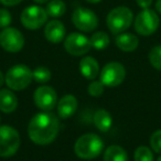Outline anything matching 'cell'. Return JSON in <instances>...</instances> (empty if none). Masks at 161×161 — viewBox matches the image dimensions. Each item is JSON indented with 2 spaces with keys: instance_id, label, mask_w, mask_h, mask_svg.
<instances>
[{
  "instance_id": "cell-1",
  "label": "cell",
  "mask_w": 161,
  "mask_h": 161,
  "mask_svg": "<svg viewBox=\"0 0 161 161\" xmlns=\"http://www.w3.org/2000/svg\"><path fill=\"white\" fill-rule=\"evenodd\" d=\"M60 130V120L52 113L44 112L34 115L28 126V134L34 143L50 145L55 140Z\"/></svg>"
},
{
  "instance_id": "cell-25",
  "label": "cell",
  "mask_w": 161,
  "mask_h": 161,
  "mask_svg": "<svg viewBox=\"0 0 161 161\" xmlns=\"http://www.w3.org/2000/svg\"><path fill=\"white\" fill-rule=\"evenodd\" d=\"M104 90H105V85L102 83L101 80H93L92 83L88 85V94L93 97H98L101 96L104 93Z\"/></svg>"
},
{
  "instance_id": "cell-21",
  "label": "cell",
  "mask_w": 161,
  "mask_h": 161,
  "mask_svg": "<svg viewBox=\"0 0 161 161\" xmlns=\"http://www.w3.org/2000/svg\"><path fill=\"white\" fill-rule=\"evenodd\" d=\"M91 45L95 50H104L109 45V36L106 32L98 31L95 32L90 39Z\"/></svg>"
},
{
  "instance_id": "cell-22",
  "label": "cell",
  "mask_w": 161,
  "mask_h": 161,
  "mask_svg": "<svg viewBox=\"0 0 161 161\" xmlns=\"http://www.w3.org/2000/svg\"><path fill=\"white\" fill-rule=\"evenodd\" d=\"M32 78L39 84L47 83L51 80V71L45 66H38L32 71Z\"/></svg>"
},
{
  "instance_id": "cell-30",
  "label": "cell",
  "mask_w": 161,
  "mask_h": 161,
  "mask_svg": "<svg viewBox=\"0 0 161 161\" xmlns=\"http://www.w3.org/2000/svg\"><path fill=\"white\" fill-rule=\"evenodd\" d=\"M156 10H157V12H159V14H161V0H157V3H156Z\"/></svg>"
},
{
  "instance_id": "cell-2",
  "label": "cell",
  "mask_w": 161,
  "mask_h": 161,
  "mask_svg": "<svg viewBox=\"0 0 161 161\" xmlns=\"http://www.w3.org/2000/svg\"><path fill=\"white\" fill-rule=\"evenodd\" d=\"M104 141L96 134H85L80 136L74 145V151L80 159H94L102 153Z\"/></svg>"
},
{
  "instance_id": "cell-24",
  "label": "cell",
  "mask_w": 161,
  "mask_h": 161,
  "mask_svg": "<svg viewBox=\"0 0 161 161\" xmlns=\"http://www.w3.org/2000/svg\"><path fill=\"white\" fill-rule=\"evenodd\" d=\"M149 62L158 71H161V45L152 47L149 52Z\"/></svg>"
},
{
  "instance_id": "cell-8",
  "label": "cell",
  "mask_w": 161,
  "mask_h": 161,
  "mask_svg": "<svg viewBox=\"0 0 161 161\" xmlns=\"http://www.w3.org/2000/svg\"><path fill=\"white\" fill-rule=\"evenodd\" d=\"M72 22L76 29L83 32H92L98 25V18L96 14L91 9L84 7H78L73 11Z\"/></svg>"
},
{
  "instance_id": "cell-20",
  "label": "cell",
  "mask_w": 161,
  "mask_h": 161,
  "mask_svg": "<svg viewBox=\"0 0 161 161\" xmlns=\"http://www.w3.org/2000/svg\"><path fill=\"white\" fill-rule=\"evenodd\" d=\"M47 14L51 18H60L66 11V5L62 0H51L47 5Z\"/></svg>"
},
{
  "instance_id": "cell-3",
  "label": "cell",
  "mask_w": 161,
  "mask_h": 161,
  "mask_svg": "<svg viewBox=\"0 0 161 161\" xmlns=\"http://www.w3.org/2000/svg\"><path fill=\"white\" fill-rule=\"evenodd\" d=\"M134 21L132 11L128 7H116L110 10L106 19L109 31L114 34H120L129 29Z\"/></svg>"
},
{
  "instance_id": "cell-10",
  "label": "cell",
  "mask_w": 161,
  "mask_h": 161,
  "mask_svg": "<svg viewBox=\"0 0 161 161\" xmlns=\"http://www.w3.org/2000/svg\"><path fill=\"white\" fill-rule=\"evenodd\" d=\"M0 45L5 51L17 53L21 51L25 45L23 34L16 28H5L0 33Z\"/></svg>"
},
{
  "instance_id": "cell-14",
  "label": "cell",
  "mask_w": 161,
  "mask_h": 161,
  "mask_svg": "<svg viewBox=\"0 0 161 161\" xmlns=\"http://www.w3.org/2000/svg\"><path fill=\"white\" fill-rule=\"evenodd\" d=\"M77 99L73 95H65L58 103V115L60 118L67 119L75 114L77 109Z\"/></svg>"
},
{
  "instance_id": "cell-6",
  "label": "cell",
  "mask_w": 161,
  "mask_h": 161,
  "mask_svg": "<svg viewBox=\"0 0 161 161\" xmlns=\"http://www.w3.org/2000/svg\"><path fill=\"white\" fill-rule=\"evenodd\" d=\"M160 25V19L154 10L142 9L135 18L134 27L138 34L148 36L153 34L158 30Z\"/></svg>"
},
{
  "instance_id": "cell-16",
  "label": "cell",
  "mask_w": 161,
  "mask_h": 161,
  "mask_svg": "<svg viewBox=\"0 0 161 161\" xmlns=\"http://www.w3.org/2000/svg\"><path fill=\"white\" fill-rule=\"evenodd\" d=\"M117 47L124 52H132L138 47L139 40L135 34L132 33H126L123 32L120 34H117L115 39Z\"/></svg>"
},
{
  "instance_id": "cell-19",
  "label": "cell",
  "mask_w": 161,
  "mask_h": 161,
  "mask_svg": "<svg viewBox=\"0 0 161 161\" xmlns=\"http://www.w3.org/2000/svg\"><path fill=\"white\" fill-rule=\"evenodd\" d=\"M104 161H128V154L120 146H109L104 152Z\"/></svg>"
},
{
  "instance_id": "cell-11",
  "label": "cell",
  "mask_w": 161,
  "mask_h": 161,
  "mask_svg": "<svg viewBox=\"0 0 161 161\" xmlns=\"http://www.w3.org/2000/svg\"><path fill=\"white\" fill-rule=\"evenodd\" d=\"M64 47L69 54L73 56H82L85 55L92 49L91 41L87 36L84 34L74 32L65 38Z\"/></svg>"
},
{
  "instance_id": "cell-15",
  "label": "cell",
  "mask_w": 161,
  "mask_h": 161,
  "mask_svg": "<svg viewBox=\"0 0 161 161\" xmlns=\"http://www.w3.org/2000/svg\"><path fill=\"white\" fill-rule=\"evenodd\" d=\"M80 74L87 80H95L99 75V64L92 56H84L80 62Z\"/></svg>"
},
{
  "instance_id": "cell-12",
  "label": "cell",
  "mask_w": 161,
  "mask_h": 161,
  "mask_svg": "<svg viewBox=\"0 0 161 161\" xmlns=\"http://www.w3.org/2000/svg\"><path fill=\"white\" fill-rule=\"evenodd\" d=\"M33 101L36 107H39L41 110L50 112L54 109L58 104V95L55 91L50 86H40L34 92Z\"/></svg>"
},
{
  "instance_id": "cell-23",
  "label": "cell",
  "mask_w": 161,
  "mask_h": 161,
  "mask_svg": "<svg viewBox=\"0 0 161 161\" xmlns=\"http://www.w3.org/2000/svg\"><path fill=\"white\" fill-rule=\"evenodd\" d=\"M135 161H153V153L151 149L146 146H140L135 151Z\"/></svg>"
},
{
  "instance_id": "cell-9",
  "label": "cell",
  "mask_w": 161,
  "mask_h": 161,
  "mask_svg": "<svg viewBox=\"0 0 161 161\" xmlns=\"http://www.w3.org/2000/svg\"><path fill=\"white\" fill-rule=\"evenodd\" d=\"M101 82L108 87H115L120 85L126 77V69L119 62L107 63L99 73Z\"/></svg>"
},
{
  "instance_id": "cell-34",
  "label": "cell",
  "mask_w": 161,
  "mask_h": 161,
  "mask_svg": "<svg viewBox=\"0 0 161 161\" xmlns=\"http://www.w3.org/2000/svg\"><path fill=\"white\" fill-rule=\"evenodd\" d=\"M157 161H161V156H160V157H159V158H158V159H157Z\"/></svg>"
},
{
  "instance_id": "cell-4",
  "label": "cell",
  "mask_w": 161,
  "mask_h": 161,
  "mask_svg": "<svg viewBox=\"0 0 161 161\" xmlns=\"http://www.w3.org/2000/svg\"><path fill=\"white\" fill-rule=\"evenodd\" d=\"M32 80V71L25 64L14 65L5 76L6 84L12 91L25 90L31 84Z\"/></svg>"
},
{
  "instance_id": "cell-26",
  "label": "cell",
  "mask_w": 161,
  "mask_h": 161,
  "mask_svg": "<svg viewBox=\"0 0 161 161\" xmlns=\"http://www.w3.org/2000/svg\"><path fill=\"white\" fill-rule=\"evenodd\" d=\"M151 149L157 153H161V129L154 131L150 137Z\"/></svg>"
},
{
  "instance_id": "cell-32",
  "label": "cell",
  "mask_w": 161,
  "mask_h": 161,
  "mask_svg": "<svg viewBox=\"0 0 161 161\" xmlns=\"http://www.w3.org/2000/svg\"><path fill=\"white\" fill-rule=\"evenodd\" d=\"M86 1L90 3H101L102 0H86Z\"/></svg>"
},
{
  "instance_id": "cell-5",
  "label": "cell",
  "mask_w": 161,
  "mask_h": 161,
  "mask_svg": "<svg viewBox=\"0 0 161 161\" xmlns=\"http://www.w3.org/2000/svg\"><path fill=\"white\" fill-rule=\"evenodd\" d=\"M20 135L11 126L0 127V157H12L20 148Z\"/></svg>"
},
{
  "instance_id": "cell-27",
  "label": "cell",
  "mask_w": 161,
  "mask_h": 161,
  "mask_svg": "<svg viewBox=\"0 0 161 161\" xmlns=\"http://www.w3.org/2000/svg\"><path fill=\"white\" fill-rule=\"evenodd\" d=\"M12 21V17L10 14L9 10L5 9V8H1L0 9V28H8L10 25Z\"/></svg>"
},
{
  "instance_id": "cell-31",
  "label": "cell",
  "mask_w": 161,
  "mask_h": 161,
  "mask_svg": "<svg viewBox=\"0 0 161 161\" xmlns=\"http://www.w3.org/2000/svg\"><path fill=\"white\" fill-rule=\"evenodd\" d=\"M3 82H5V76H3V72L0 71V87H1V86H3Z\"/></svg>"
},
{
  "instance_id": "cell-33",
  "label": "cell",
  "mask_w": 161,
  "mask_h": 161,
  "mask_svg": "<svg viewBox=\"0 0 161 161\" xmlns=\"http://www.w3.org/2000/svg\"><path fill=\"white\" fill-rule=\"evenodd\" d=\"M34 1H36V3H47V1H49V0H34Z\"/></svg>"
},
{
  "instance_id": "cell-18",
  "label": "cell",
  "mask_w": 161,
  "mask_h": 161,
  "mask_svg": "<svg viewBox=\"0 0 161 161\" xmlns=\"http://www.w3.org/2000/svg\"><path fill=\"white\" fill-rule=\"evenodd\" d=\"M94 125L99 131L106 132L112 128L113 125V119L110 114L105 109H97L94 114Z\"/></svg>"
},
{
  "instance_id": "cell-7",
  "label": "cell",
  "mask_w": 161,
  "mask_h": 161,
  "mask_svg": "<svg viewBox=\"0 0 161 161\" xmlns=\"http://www.w3.org/2000/svg\"><path fill=\"white\" fill-rule=\"evenodd\" d=\"M47 10L40 6H29L21 12V23L29 30H36L45 25L47 21Z\"/></svg>"
},
{
  "instance_id": "cell-13",
  "label": "cell",
  "mask_w": 161,
  "mask_h": 161,
  "mask_svg": "<svg viewBox=\"0 0 161 161\" xmlns=\"http://www.w3.org/2000/svg\"><path fill=\"white\" fill-rule=\"evenodd\" d=\"M44 36L49 42L58 44L65 38V27L61 21L51 20L45 25Z\"/></svg>"
},
{
  "instance_id": "cell-29",
  "label": "cell",
  "mask_w": 161,
  "mask_h": 161,
  "mask_svg": "<svg viewBox=\"0 0 161 161\" xmlns=\"http://www.w3.org/2000/svg\"><path fill=\"white\" fill-rule=\"evenodd\" d=\"M22 1L23 0H0V3L6 6V7H14V6L21 3Z\"/></svg>"
},
{
  "instance_id": "cell-35",
  "label": "cell",
  "mask_w": 161,
  "mask_h": 161,
  "mask_svg": "<svg viewBox=\"0 0 161 161\" xmlns=\"http://www.w3.org/2000/svg\"><path fill=\"white\" fill-rule=\"evenodd\" d=\"M0 120H1V118H0Z\"/></svg>"
},
{
  "instance_id": "cell-28",
  "label": "cell",
  "mask_w": 161,
  "mask_h": 161,
  "mask_svg": "<svg viewBox=\"0 0 161 161\" xmlns=\"http://www.w3.org/2000/svg\"><path fill=\"white\" fill-rule=\"evenodd\" d=\"M136 3L141 9H149L152 5V0H136Z\"/></svg>"
},
{
  "instance_id": "cell-17",
  "label": "cell",
  "mask_w": 161,
  "mask_h": 161,
  "mask_svg": "<svg viewBox=\"0 0 161 161\" xmlns=\"http://www.w3.org/2000/svg\"><path fill=\"white\" fill-rule=\"evenodd\" d=\"M18 107V98L10 90L0 91V110L6 114L14 113Z\"/></svg>"
}]
</instances>
